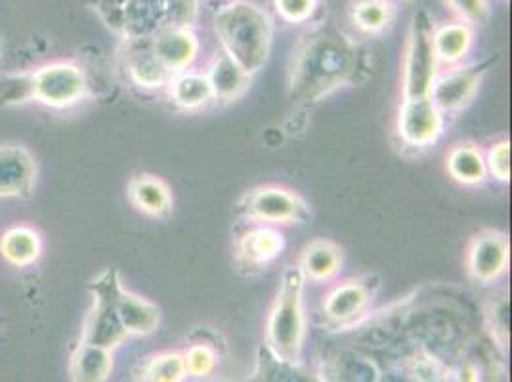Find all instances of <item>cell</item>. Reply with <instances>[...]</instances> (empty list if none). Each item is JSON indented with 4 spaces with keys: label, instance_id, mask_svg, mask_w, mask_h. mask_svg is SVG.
<instances>
[{
    "label": "cell",
    "instance_id": "6da1fadb",
    "mask_svg": "<svg viewBox=\"0 0 512 382\" xmlns=\"http://www.w3.org/2000/svg\"><path fill=\"white\" fill-rule=\"evenodd\" d=\"M363 67L358 41L335 23L308 27L293 46L287 94L297 106H316L346 86L356 85Z\"/></svg>",
    "mask_w": 512,
    "mask_h": 382
},
{
    "label": "cell",
    "instance_id": "7a4b0ae2",
    "mask_svg": "<svg viewBox=\"0 0 512 382\" xmlns=\"http://www.w3.org/2000/svg\"><path fill=\"white\" fill-rule=\"evenodd\" d=\"M220 50L255 77L272 54L276 25L270 12L255 0H228L213 18Z\"/></svg>",
    "mask_w": 512,
    "mask_h": 382
},
{
    "label": "cell",
    "instance_id": "3957f363",
    "mask_svg": "<svg viewBox=\"0 0 512 382\" xmlns=\"http://www.w3.org/2000/svg\"><path fill=\"white\" fill-rule=\"evenodd\" d=\"M306 281L297 264L279 277L276 297L264 323V344L283 360L300 361L308 339V314L304 304Z\"/></svg>",
    "mask_w": 512,
    "mask_h": 382
},
{
    "label": "cell",
    "instance_id": "277c9868",
    "mask_svg": "<svg viewBox=\"0 0 512 382\" xmlns=\"http://www.w3.org/2000/svg\"><path fill=\"white\" fill-rule=\"evenodd\" d=\"M381 285V277L371 272L329 283L320 300L321 325L333 333L358 329L371 318Z\"/></svg>",
    "mask_w": 512,
    "mask_h": 382
},
{
    "label": "cell",
    "instance_id": "5b68a950",
    "mask_svg": "<svg viewBox=\"0 0 512 382\" xmlns=\"http://www.w3.org/2000/svg\"><path fill=\"white\" fill-rule=\"evenodd\" d=\"M434 25L432 14L425 8L417 10L409 20L402 48V100L428 98L432 83L440 71L432 44Z\"/></svg>",
    "mask_w": 512,
    "mask_h": 382
},
{
    "label": "cell",
    "instance_id": "8992f818",
    "mask_svg": "<svg viewBox=\"0 0 512 382\" xmlns=\"http://www.w3.org/2000/svg\"><path fill=\"white\" fill-rule=\"evenodd\" d=\"M235 213L262 226H304L312 220V207L299 191L283 184H260L245 191L235 205Z\"/></svg>",
    "mask_w": 512,
    "mask_h": 382
},
{
    "label": "cell",
    "instance_id": "52a82bcc",
    "mask_svg": "<svg viewBox=\"0 0 512 382\" xmlns=\"http://www.w3.org/2000/svg\"><path fill=\"white\" fill-rule=\"evenodd\" d=\"M495 62L497 56H488L482 60H467L463 64L440 67L428 98L446 115V119L457 117L476 100L480 86Z\"/></svg>",
    "mask_w": 512,
    "mask_h": 382
},
{
    "label": "cell",
    "instance_id": "ba28073f",
    "mask_svg": "<svg viewBox=\"0 0 512 382\" xmlns=\"http://www.w3.org/2000/svg\"><path fill=\"white\" fill-rule=\"evenodd\" d=\"M465 268L470 281L493 287L511 270V237L501 230L482 228L470 235L465 251Z\"/></svg>",
    "mask_w": 512,
    "mask_h": 382
},
{
    "label": "cell",
    "instance_id": "9c48e42d",
    "mask_svg": "<svg viewBox=\"0 0 512 382\" xmlns=\"http://www.w3.org/2000/svg\"><path fill=\"white\" fill-rule=\"evenodd\" d=\"M448 119L430 98L402 100L396 115V136L404 148H434L446 134Z\"/></svg>",
    "mask_w": 512,
    "mask_h": 382
},
{
    "label": "cell",
    "instance_id": "30bf717a",
    "mask_svg": "<svg viewBox=\"0 0 512 382\" xmlns=\"http://www.w3.org/2000/svg\"><path fill=\"white\" fill-rule=\"evenodd\" d=\"M27 77L31 100H39L58 109L79 104L88 90L85 71L69 62L46 65Z\"/></svg>",
    "mask_w": 512,
    "mask_h": 382
},
{
    "label": "cell",
    "instance_id": "8fae6325",
    "mask_svg": "<svg viewBox=\"0 0 512 382\" xmlns=\"http://www.w3.org/2000/svg\"><path fill=\"white\" fill-rule=\"evenodd\" d=\"M287 249V239L281 228L249 224L245 232L235 237L234 266L241 276H258L270 270Z\"/></svg>",
    "mask_w": 512,
    "mask_h": 382
},
{
    "label": "cell",
    "instance_id": "7c38bea8",
    "mask_svg": "<svg viewBox=\"0 0 512 382\" xmlns=\"http://www.w3.org/2000/svg\"><path fill=\"white\" fill-rule=\"evenodd\" d=\"M104 276H106L111 304L128 337L153 335L161 325L159 306L151 302L150 298L128 291L127 287L121 283V277L115 268L104 270Z\"/></svg>",
    "mask_w": 512,
    "mask_h": 382
},
{
    "label": "cell",
    "instance_id": "4fadbf2b",
    "mask_svg": "<svg viewBox=\"0 0 512 382\" xmlns=\"http://www.w3.org/2000/svg\"><path fill=\"white\" fill-rule=\"evenodd\" d=\"M90 293L94 297V304L88 312L81 340L86 344H94L115 352L130 337L115 314L104 272L90 283Z\"/></svg>",
    "mask_w": 512,
    "mask_h": 382
},
{
    "label": "cell",
    "instance_id": "5bb4252c",
    "mask_svg": "<svg viewBox=\"0 0 512 382\" xmlns=\"http://www.w3.org/2000/svg\"><path fill=\"white\" fill-rule=\"evenodd\" d=\"M320 373L323 382H384L379 360L356 342L329 350Z\"/></svg>",
    "mask_w": 512,
    "mask_h": 382
},
{
    "label": "cell",
    "instance_id": "9a60e30c",
    "mask_svg": "<svg viewBox=\"0 0 512 382\" xmlns=\"http://www.w3.org/2000/svg\"><path fill=\"white\" fill-rule=\"evenodd\" d=\"M150 43L153 56L171 73H182L195 67L201 56V39L195 31V25H171L155 33Z\"/></svg>",
    "mask_w": 512,
    "mask_h": 382
},
{
    "label": "cell",
    "instance_id": "2e32d148",
    "mask_svg": "<svg viewBox=\"0 0 512 382\" xmlns=\"http://www.w3.org/2000/svg\"><path fill=\"white\" fill-rule=\"evenodd\" d=\"M297 268L304 281L316 285H329L341 277L344 270V249L337 241L318 237L300 249Z\"/></svg>",
    "mask_w": 512,
    "mask_h": 382
},
{
    "label": "cell",
    "instance_id": "e0dca14e",
    "mask_svg": "<svg viewBox=\"0 0 512 382\" xmlns=\"http://www.w3.org/2000/svg\"><path fill=\"white\" fill-rule=\"evenodd\" d=\"M130 205L153 220H169L174 213V193L169 182L151 172H138L128 180Z\"/></svg>",
    "mask_w": 512,
    "mask_h": 382
},
{
    "label": "cell",
    "instance_id": "ac0fdd59",
    "mask_svg": "<svg viewBox=\"0 0 512 382\" xmlns=\"http://www.w3.org/2000/svg\"><path fill=\"white\" fill-rule=\"evenodd\" d=\"M37 182V163L20 144L0 146V199L29 197Z\"/></svg>",
    "mask_w": 512,
    "mask_h": 382
},
{
    "label": "cell",
    "instance_id": "d6986e66",
    "mask_svg": "<svg viewBox=\"0 0 512 382\" xmlns=\"http://www.w3.org/2000/svg\"><path fill=\"white\" fill-rule=\"evenodd\" d=\"M400 4L396 0H350L346 6V18L365 39H381L392 33L398 23Z\"/></svg>",
    "mask_w": 512,
    "mask_h": 382
},
{
    "label": "cell",
    "instance_id": "ffe728a7",
    "mask_svg": "<svg viewBox=\"0 0 512 382\" xmlns=\"http://www.w3.org/2000/svg\"><path fill=\"white\" fill-rule=\"evenodd\" d=\"M203 71L213 88L214 104H234L241 100L253 85V75L243 71L220 48L214 52L213 58Z\"/></svg>",
    "mask_w": 512,
    "mask_h": 382
},
{
    "label": "cell",
    "instance_id": "44dd1931",
    "mask_svg": "<svg viewBox=\"0 0 512 382\" xmlns=\"http://www.w3.org/2000/svg\"><path fill=\"white\" fill-rule=\"evenodd\" d=\"M245 382H323L320 369L304 360L278 358L264 342L256 348L255 367Z\"/></svg>",
    "mask_w": 512,
    "mask_h": 382
},
{
    "label": "cell",
    "instance_id": "7402d4cb",
    "mask_svg": "<svg viewBox=\"0 0 512 382\" xmlns=\"http://www.w3.org/2000/svg\"><path fill=\"white\" fill-rule=\"evenodd\" d=\"M123 64L128 81L142 90H165L171 73L153 56L148 41H125Z\"/></svg>",
    "mask_w": 512,
    "mask_h": 382
},
{
    "label": "cell",
    "instance_id": "603a6c76",
    "mask_svg": "<svg viewBox=\"0 0 512 382\" xmlns=\"http://www.w3.org/2000/svg\"><path fill=\"white\" fill-rule=\"evenodd\" d=\"M172 106L184 113H199L214 104L213 88L203 69H186L172 75L167 88L163 90Z\"/></svg>",
    "mask_w": 512,
    "mask_h": 382
},
{
    "label": "cell",
    "instance_id": "cb8c5ba5",
    "mask_svg": "<svg viewBox=\"0 0 512 382\" xmlns=\"http://www.w3.org/2000/svg\"><path fill=\"white\" fill-rule=\"evenodd\" d=\"M432 44L440 67L463 64L476 46V29L459 20L434 25Z\"/></svg>",
    "mask_w": 512,
    "mask_h": 382
},
{
    "label": "cell",
    "instance_id": "d4e9b609",
    "mask_svg": "<svg viewBox=\"0 0 512 382\" xmlns=\"http://www.w3.org/2000/svg\"><path fill=\"white\" fill-rule=\"evenodd\" d=\"M446 172L449 178L463 188H480L488 182L484 148L476 142H457L446 153Z\"/></svg>",
    "mask_w": 512,
    "mask_h": 382
},
{
    "label": "cell",
    "instance_id": "484cf974",
    "mask_svg": "<svg viewBox=\"0 0 512 382\" xmlns=\"http://www.w3.org/2000/svg\"><path fill=\"white\" fill-rule=\"evenodd\" d=\"M482 327L488 335L493 350L507 358L511 344V295L507 289H499L484 302Z\"/></svg>",
    "mask_w": 512,
    "mask_h": 382
},
{
    "label": "cell",
    "instance_id": "4316f807",
    "mask_svg": "<svg viewBox=\"0 0 512 382\" xmlns=\"http://www.w3.org/2000/svg\"><path fill=\"white\" fill-rule=\"evenodd\" d=\"M113 367L115 360L111 350L81 340L69 361V375L71 382H107Z\"/></svg>",
    "mask_w": 512,
    "mask_h": 382
},
{
    "label": "cell",
    "instance_id": "83f0119b",
    "mask_svg": "<svg viewBox=\"0 0 512 382\" xmlns=\"http://www.w3.org/2000/svg\"><path fill=\"white\" fill-rule=\"evenodd\" d=\"M136 382H186L188 371L182 350H161L146 356L138 363Z\"/></svg>",
    "mask_w": 512,
    "mask_h": 382
},
{
    "label": "cell",
    "instance_id": "f1b7e54d",
    "mask_svg": "<svg viewBox=\"0 0 512 382\" xmlns=\"http://www.w3.org/2000/svg\"><path fill=\"white\" fill-rule=\"evenodd\" d=\"M41 237L25 226L10 228L0 239V253L14 266H31L41 256Z\"/></svg>",
    "mask_w": 512,
    "mask_h": 382
},
{
    "label": "cell",
    "instance_id": "f546056e",
    "mask_svg": "<svg viewBox=\"0 0 512 382\" xmlns=\"http://www.w3.org/2000/svg\"><path fill=\"white\" fill-rule=\"evenodd\" d=\"M188 379H205L211 377L218 363L220 352L213 340L195 339L182 350Z\"/></svg>",
    "mask_w": 512,
    "mask_h": 382
},
{
    "label": "cell",
    "instance_id": "4dcf8cb0",
    "mask_svg": "<svg viewBox=\"0 0 512 382\" xmlns=\"http://www.w3.org/2000/svg\"><path fill=\"white\" fill-rule=\"evenodd\" d=\"M453 20L467 23L478 29L490 22L491 0H444Z\"/></svg>",
    "mask_w": 512,
    "mask_h": 382
},
{
    "label": "cell",
    "instance_id": "1f68e13d",
    "mask_svg": "<svg viewBox=\"0 0 512 382\" xmlns=\"http://www.w3.org/2000/svg\"><path fill=\"white\" fill-rule=\"evenodd\" d=\"M279 22L287 25L310 23L320 12L321 0H272Z\"/></svg>",
    "mask_w": 512,
    "mask_h": 382
},
{
    "label": "cell",
    "instance_id": "d6a6232c",
    "mask_svg": "<svg viewBox=\"0 0 512 382\" xmlns=\"http://www.w3.org/2000/svg\"><path fill=\"white\" fill-rule=\"evenodd\" d=\"M486 167L493 180L501 184L511 182V142L507 138L493 142L490 148L484 149Z\"/></svg>",
    "mask_w": 512,
    "mask_h": 382
},
{
    "label": "cell",
    "instance_id": "836d02e7",
    "mask_svg": "<svg viewBox=\"0 0 512 382\" xmlns=\"http://www.w3.org/2000/svg\"><path fill=\"white\" fill-rule=\"evenodd\" d=\"M86 2H88V4L100 14V18L113 29L115 23H117V18H119V12H121V8H123V4H125L127 0H86Z\"/></svg>",
    "mask_w": 512,
    "mask_h": 382
},
{
    "label": "cell",
    "instance_id": "e575fe53",
    "mask_svg": "<svg viewBox=\"0 0 512 382\" xmlns=\"http://www.w3.org/2000/svg\"><path fill=\"white\" fill-rule=\"evenodd\" d=\"M396 2H398V4H400V2H413V0H396Z\"/></svg>",
    "mask_w": 512,
    "mask_h": 382
},
{
    "label": "cell",
    "instance_id": "d590c367",
    "mask_svg": "<svg viewBox=\"0 0 512 382\" xmlns=\"http://www.w3.org/2000/svg\"><path fill=\"white\" fill-rule=\"evenodd\" d=\"M0 48H2V37H0Z\"/></svg>",
    "mask_w": 512,
    "mask_h": 382
}]
</instances>
